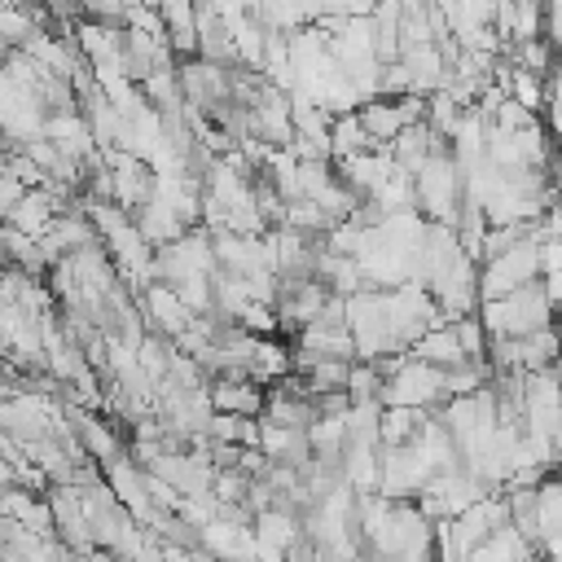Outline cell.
Listing matches in <instances>:
<instances>
[{
  "label": "cell",
  "instance_id": "cell-1",
  "mask_svg": "<svg viewBox=\"0 0 562 562\" xmlns=\"http://www.w3.org/2000/svg\"><path fill=\"white\" fill-rule=\"evenodd\" d=\"M479 321L487 325L492 342H501V338H531V334L558 325V307H553L544 281H536V285H527V290H518V294H509V299L483 303Z\"/></svg>",
  "mask_w": 562,
  "mask_h": 562
},
{
  "label": "cell",
  "instance_id": "cell-2",
  "mask_svg": "<svg viewBox=\"0 0 562 562\" xmlns=\"http://www.w3.org/2000/svg\"><path fill=\"white\" fill-rule=\"evenodd\" d=\"M382 408H422V413H439L448 404V373L430 369L422 360H404L386 386H382Z\"/></svg>",
  "mask_w": 562,
  "mask_h": 562
},
{
  "label": "cell",
  "instance_id": "cell-3",
  "mask_svg": "<svg viewBox=\"0 0 562 562\" xmlns=\"http://www.w3.org/2000/svg\"><path fill=\"white\" fill-rule=\"evenodd\" d=\"M540 241H544V237H531V241H522V246H514V250H505V255H496V259L483 263V281H479V285H483V303L509 299V294H518V290L544 281Z\"/></svg>",
  "mask_w": 562,
  "mask_h": 562
},
{
  "label": "cell",
  "instance_id": "cell-4",
  "mask_svg": "<svg viewBox=\"0 0 562 562\" xmlns=\"http://www.w3.org/2000/svg\"><path fill=\"white\" fill-rule=\"evenodd\" d=\"M136 303H140L145 329L158 334V338H167V342H180V338L193 329V321H198V312H193L171 285H162V281H154L149 290H140Z\"/></svg>",
  "mask_w": 562,
  "mask_h": 562
},
{
  "label": "cell",
  "instance_id": "cell-5",
  "mask_svg": "<svg viewBox=\"0 0 562 562\" xmlns=\"http://www.w3.org/2000/svg\"><path fill=\"white\" fill-rule=\"evenodd\" d=\"M430 479H435V470H430V461L422 457L417 443H408V448H382V483H378L382 496H391V501H417Z\"/></svg>",
  "mask_w": 562,
  "mask_h": 562
},
{
  "label": "cell",
  "instance_id": "cell-6",
  "mask_svg": "<svg viewBox=\"0 0 562 562\" xmlns=\"http://www.w3.org/2000/svg\"><path fill=\"white\" fill-rule=\"evenodd\" d=\"M206 395H211V408L215 413H228V417H255V422H263V413H268V386H259L250 378H211Z\"/></svg>",
  "mask_w": 562,
  "mask_h": 562
},
{
  "label": "cell",
  "instance_id": "cell-7",
  "mask_svg": "<svg viewBox=\"0 0 562 562\" xmlns=\"http://www.w3.org/2000/svg\"><path fill=\"white\" fill-rule=\"evenodd\" d=\"M360 123H364V132H369V140L378 149H391L413 127V119H408V110H404L400 97H373V101H364L360 105Z\"/></svg>",
  "mask_w": 562,
  "mask_h": 562
},
{
  "label": "cell",
  "instance_id": "cell-8",
  "mask_svg": "<svg viewBox=\"0 0 562 562\" xmlns=\"http://www.w3.org/2000/svg\"><path fill=\"white\" fill-rule=\"evenodd\" d=\"M0 514L13 518V522H22V527H31L44 540H57V514H53V501L48 496H35V492H22V487H4Z\"/></svg>",
  "mask_w": 562,
  "mask_h": 562
},
{
  "label": "cell",
  "instance_id": "cell-9",
  "mask_svg": "<svg viewBox=\"0 0 562 562\" xmlns=\"http://www.w3.org/2000/svg\"><path fill=\"white\" fill-rule=\"evenodd\" d=\"M408 360H422V364L443 369V373H452V369H465V364H470V360H465V351H461L457 325H435L430 334H422V338L413 342Z\"/></svg>",
  "mask_w": 562,
  "mask_h": 562
},
{
  "label": "cell",
  "instance_id": "cell-10",
  "mask_svg": "<svg viewBox=\"0 0 562 562\" xmlns=\"http://www.w3.org/2000/svg\"><path fill=\"white\" fill-rule=\"evenodd\" d=\"M162 26H167V48L176 53V61H193L198 57V4H158Z\"/></svg>",
  "mask_w": 562,
  "mask_h": 562
},
{
  "label": "cell",
  "instance_id": "cell-11",
  "mask_svg": "<svg viewBox=\"0 0 562 562\" xmlns=\"http://www.w3.org/2000/svg\"><path fill=\"white\" fill-rule=\"evenodd\" d=\"M329 149H334V162H347V158H360V154H382V149L369 140V132H364V123H360V110L334 119Z\"/></svg>",
  "mask_w": 562,
  "mask_h": 562
},
{
  "label": "cell",
  "instance_id": "cell-12",
  "mask_svg": "<svg viewBox=\"0 0 562 562\" xmlns=\"http://www.w3.org/2000/svg\"><path fill=\"white\" fill-rule=\"evenodd\" d=\"M426 422H430V413H422V408H386L382 413V448H408V443H417L422 430H426Z\"/></svg>",
  "mask_w": 562,
  "mask_h": 562
},
{
  "label": "cell",
  "instance_id": "cell-13",
  "mask_svg": "<svg viewBox=\"0 0 562 562\" xmlns=\"http://www.w3.org/2000/svg\"><path fill=\"white\" fill-rule=\"evenodd\" d=\"M206 439H211V443H228V448H259V422H255V417H228V413H215Z\"/></svg>",
  "mask_w": 562,
  "mask_h": 562
},
{
  "label": "cell",
  "instance_id": "cell-14",
  "mask_svg": "<svg viewBox=\"0 0 562 562\" xmlns=\"http://www.w3.org/2000/svg\"><path fill=\"white\" fill-rule=\"evenodd\" d=\"M26 193H31V189H26V184H22L13 171H0V211H4V215H9V211H13V206L26 198Z\"/></svg>",
  "mask_w": 562,
  "mask_h": 562
},
{
  "label": "cell",
  "instance_id": "cell-15",
  "mask_svg": "<svg viewBox=\"0 0 562 562\" xmlns=\"http://www.w3.org/2000/svg\"><path fill=\"white\" fill-rule=\"evenodd\" d=\"M540 268H544V277H558L562 272V237H544L540 241Z\"/></svg>",
  "mask_w": 562,
  "mask_h": 562
},
{
  "label": "cell",
  "instance_id": "cell-16",
  "mask_svg": "<svg viewBox=\"0 0 562 562\" xmlns=\"http://www.w3.org/2000/svg\"><path fill=\"white\" fill-rule=\"evenodd\" d=\"M544 40L562 53V0H553V4H544Z\"/></svg>",
  "mask_w": 562,
  "mask_h": 562
}]
</instances>
